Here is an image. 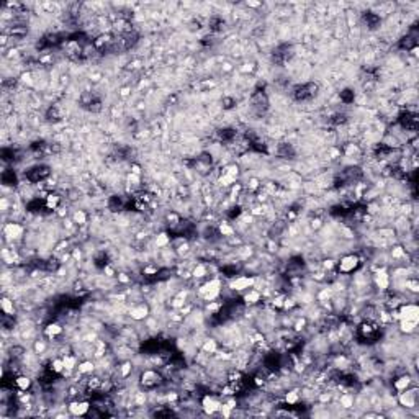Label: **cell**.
I'll return each instance as SVG.
<instances>
[{
	"label": "cell",
	"instance_id": "ba28073f",
	"mask_svg": "<svg viewBox=\"0 0 419 419\" xmlns=\"http://www.w3.org/2000/svg\"><path fill=\"white\" fill-rule=\"evenodd\" d=\"M90 408H92L90 401L80 400V398H76L74 401H71V403H69V406H67L69 413H71L72 416H85V414H89Z\"/></svg>",
	"mask_w": 419,
	"mask_h": 419
},
{
	"label": "cell",
	"instance_id": "4fadbf2b",
	"mask_svg": "<svg viewBox=\"0 0 419 419\" xmlns=\"http://www.w3.org/2000/svg\"><path fill=\"white\" fill-rule=\"evenodd\" d=\"M76 372L79 377H89L95 372V362L90 360V358H85V360H80L79 365H77Z\"/></svg>",
	"mask_w": 419,
	"mask_h": 419
},
{
	"label": "cell",
	"instance_id": "8fae6325",
	"mask_svg": "<svg viewBox=\"0 0 419 419\" xmlns=\"http://www.w3.org/2000/svg\"><path fill=\"white\" fill-rule=\"evenodd\" d=\"M243 300H244L246 306H256V305H259V301L262 300V292L259 290V288L252 287L243 293Z\"/></svg>",
	"mask_w": 419,
	"mask_h": 419
},
{
	"label": "cell",
	"instance_id": "277c9868",
	"mask_svg": "<svg viewBox=\"0 0 419 419\" xmlns=\"http://www.w3.org/2000/svg\"><path fill=\"white\" fill-rule=\"evenodd\" d=\"M252 287H256V277H252V275H237V277H233L230 282V288L233 292L244 293Z\"/></svg>",
	"mask_w": 419,
	"mask_h": 419
},
{
	"label": "cell",
	"instance_id": "d6986e66",
	"mask_svg": "<svg viewBox=\"0 0 419 419\" xmlns=\"http://www.w3.org/2000/svg\"><path fill=\"white\" fill-rule=\"evenodd\" d=\"M218 342L217 339H205L203 341V345H202V352L203 354H208V356H213V354L218 352Z\"/></svg>",
	"mask_w": 419,
	"mask_h": 419
},
{
	"label": "cell",
	"instance_id": "9a60e30c",
	"mask_svg": "<svg viewBox=\"0 0 419 419\" xmlns=\"http://www.w3.org/2000/svg\"><path fill=\"white\" fill-rule=\"evenodd\" d=\"M283 401L288 406H296L301 401V390H298V388H290V390L285 393Z\"/></svg>",
	"mask_w": 419,
	"mask_h": 419
},
{
	"label": "cell",
	"instance_id": "2e32d148",
	"mask_svg": "<svg viewBox=\"0 0 419 419\" xmlns=\"http://www.w3.org/2000/svg\"><path fill=\"white\" fill-rule=\"evenodd\" d=\"M61 202L62 198L58 195V193H47V195L45 197V205L47 210H58L59 206H61Z\"/></svg>",
	"mask_w": 419,
	"mask_h": 419
},
{
	"label": "cell",
	"instance_id": "7c38bea8",
	"mask_svg": "<svg viewBox=\"0 0 419 419\" xmlns=\"http://www.w3.org/2000/svg\"><path fill=\"white\" fill-rule=\"evenodd\" d=\"M62 332H64L62 325H59V323L54 321V323H49V325H46L45 331H43V334H45L49 341H54V339H58L59 336L62 334Z\"/></svg>",
	"mask_w": 419,
	"mask_h": 419
},
{
	"label": "cell",
	"instance_id": "44dd1931",
	"mask_svg": "<svg viewBox=\"0 0 419 419\" xmlns=\"http://www.w3.org/2000/svg\"><path fill=\"white\" fill-rule=\"evenodd\" d=\"M167 244H171V236L167 233H159L157 237H155V246L164 249Z\"/></svg>",
	"mask_w": 419,
	"mask_h": 419
},
{
	"label": "cell",
	"instance_id": "9c48e42d",
	"mask_svg": "<svg viewBox=\"0 0 419 419\" xmlns=\"http://www.w3.org/2000/svg\"><path fill=\"white\" fill-rule=\"evenodd\" d=\"M413 385H414V375L408 373V372H403L401 375H398V377L393 380V383H391L393 390H395L396 393L403 391V390H406V388H409Z\"/></svg>",
	"mask_w": 419,
	"mask_h": 419
},
{
	"label": "cell",
	"instance_id": "3957f363",
	"mask_svg": "<svg viewBox=\"0 0 419 419\" xmlns=\"http://www.w3.org/2000/svg\"><path fill=\"white\" fill-rule=\"evenodd\" d=\"M396 395H398L396 396V400H398L400 406H403V408H406V409L416 408V404H418V388H416V385L406 388V390L396 393Z\"/></svg>",
	"mask_w": 419,
	"mask_h": 419
},
{
	"label": "cell",
	"instance_id": "5b68a950",
	"mask_svg": "<svg viewBox=\"0 0 419 419\" xmlns=\"http://www.w3.org/2000/svg\"><path fill=\"white\" fill-rule=\"evenodd\" d=\"M372 282L380 292H387L388 288H390V283H391V275L388 274V270L385 269V267H380V269L373 274Z\"/></svg>",
	"mask_w": 419,
	"mask_h": 419
},
{
	"label": "cell",
	"instance_id": "e0dca14e",
	"mask_svg": "<svg viewBox=\"0 0 419 419\" xmlns=\"http://www.w3.org/2000/svg\"><path fill=\"white\" fill-rule=\"evenodd\" d=\"M0 305H2V311H3V314H5V316H8V318L15 316L16 310H15V303H14V300H12V298L3 296L2 301H0Z\"/></svg>",
	"mask_w": 419,
	"mask_h": 419
},
{
	"label": "cell",
	"instance_id": "52a82bcc",
	"mask_svg": "<svg viewBox=\"0 0 419 419\" xmlns=\"http://www.w3.org/2000/svg\"><path fill=\"white\" fill-rule=\"evenodd\" d=\"M129 318L133 319V321H146V319L149 318L151 314V308L148 303H144V301H141V303H136L135 306H131L128 311Z\"/></svg>",
	"mask_w": 419,
	"mask_h": 419
},
{
	"label": "cell",
	"instance_id": "ffe728a7",
	"mask_svg": "<svg viewBox=\"0 0 419 419\" xmlns=\"http://www.w3.org/2000/svg\"><path fill=\"white\" fill-rule=\"evenodd\" d=\"M87 213H85L84 210H76L74 215H72V221H74L76 224H85L87 223Z\"/></svg>",
	"mask_w": 419,
	"mask_h": 419
},
{
	"label": "cell",
	"instance_id": "6da1fadb",
	"mask_svg": "<svg viewBox=\"0 0 419 419\" xmlns=\"http://www.w3.org/2000/svg\"><path fill=\"white\" fill-rule=\"evenodd\" d=\"M360 265H362V261H360V257H358V254L351 252V254H344V256L339 259L336 267H338L339 274L349 275V274H352V272H356Z\"/></svg>",
	"mask_w": 419,
	"mask_h": 419
},
{
	"label": "cell",
	"instance_id": "7a4b0ae2",
	"mask_svg": "<svg viewBox=\"0 0 419 419\" xmlns=\"http://www.w3.org/2000/svg\"><path fill=\"white\" fill-rule=\"evenodd\" d=\"M140 385L144 387L146 390H154V388L162 385V375L154 369L142 370L140 375Z\"/></svg>",
	"mask_w": 419,
	"mask_h": 419
},
{
	"label": "cell",
	"instance_id": "30bf717a",
	"mask_svg": "<svg viewBox=\"0 0 419 419\" xmlns=\"http://www.w3.org/2000/svg\"><path fill=\"white\" fill-rule=\"evenodd\" d=\"M25 233V228L21 224L15 223V221H10V223H5L3 224V236L10 241H15V239H20Z\"/></svg>",
	"mask_w": 419,
	"mask_h": 419
},
{
	"label": "cell",
	"instance_id": "ac0fdd59",
	"mask_svg": "<svg viewBox=\"0 0 419 419\" xmlns=\"http://www.w3.org/2000/svg\"><path fill=\"white\" fill-rule=\"evenodd\" d=\"M210 275V265L208 264H197L192 270L193 279H206Z\"/></svg>",
	"mask_w": 419,
	"mask_h": 419
},
{
	"label": "cell",
	"instance_id": "5bb4252c",
	"mask_svg": "<svg viewBox=\"0 0 419 419\" xmlns=\"http://www.w3.org/2000/svg\"><path fill=\"white\" fill-rule=\"evenodd\" d=\"M15 387L18 391H30L33 387V380L30 375L27 373H21V375H16L15 377Z\"/></svg>",
	"mask_w": 419,
	"mask_h": 419
},
{
	"label": "cell",
	"instance_id": "8992f818",
	"mask_svg": "<svg viewBox=\"0 0 419 419\" xmlns=\"http://www.w3.org/2000/svg\"><path fill=\"white\" fill-rule=\"evenodd\" d=\"M202 404V409L205 411L206 414H215V413H219V409H221V404H223V400L217 398L215 395H205L200 401Z\"/></svg>",
	"mask_w": 419,
	"mask_h": 419
}]
</instances>
